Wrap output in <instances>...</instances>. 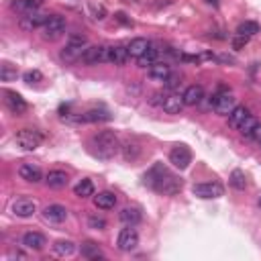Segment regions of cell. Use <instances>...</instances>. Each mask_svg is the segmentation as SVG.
Wrapping results in <instances>:
<instances>
[{
  "instance_id": "1",
  "label": "cell",
  "mask_w": 261,
  "mask_h": 261,
  "mask_svg": "<svg viewBox=\"0 0 261 261\" xmlns=\"http://www.w3.org/2000/svg\"><path fill=\"white\" fill-rule=\"evenodd\" d=\"M145 184H149L153 190H157L159 194H166V196H174L182 190V180L168 174V170L159 166V163L145 174Z\"/></svg>"
},
{
  "instance_id": "2",
  "label": "cell",
  "mask_w": 261,
  "mask_h": 261,
  "mask_svg": "<svg viewBox=\"0 0 261 261\" xmlns=\"http://www.w3.org/2000/svg\"><path fill=\"white\" fill-rule=\"evenodd\" d=\"M92 145V151L96 157H100V159H110L118 153L120 149V143H118V137L112 133V130H102V133H98L92 137L90 141Z\"/></svg>"
},
{
  "instance_id": "3",
  "label": "cell",
  "mask_w": 261,
  "mask_h": 261,
  "mask_svg": "<svg viewBox=\"0 0 261 261\" xmlns=\"http://www.w3.org/2000/svg\"><path fill=\"white\" fill-rule=\"evenodd\" d=\"M88 47H90V45H88V39H86L84 35H72V37L68 39V43H65L63 51H61V59L68 61V63L78 61V59L84 57V53H86Z\"/></svg>"
},
{
  "instance_id": "4",
  "label": "cell",
  "mask_w": 261,
  "mask_h": 261,
  "mask_svg": "<svg viewBox=\"0 0 261 261\" xmlns=\"http://www.w3.org/2000/svg\"><path fill=\"white\" fill-rule=\"evenodd\" d=\"M15 141L23 151H35L43 143V135L35 128H21L15 137Z\"/></svg>"
},
{
  "instance_id": "5",
  "label": "cell",
  "mask_w": 261,
  "mask_h": 261,
  "mask_svg": "<svg viewBox=\"0 0 261 261\" xmlns=\"http://www.w3.org/2000/svg\"><path fill=\"white\" fill-rule=\"evenodd\" d=\"M192 194L202 200H212V198H220L224 194V188L218 182H204V184H194Z\"/></svg>"
},
{
  "instance_id": "6",
  "label": "cell",
  "mask_w": 261,
  "mask_h": 261,
  "mask_svg": "<svg viewBox=\"0 0 261 261\" xmlns=\"http://www.w3.org/2000/svg\"><path fill=\"white\" fill-rule=\"evenodd\" d=\"M237 106V98L231 94V92H220V94H216L214 96V100H212V108H214V112L216 114H231L233 112V108Z\"/></svg>"
},
{
  "instance_id": "7",
  "label": "cell",
  "mask_w": 261,
  "mask_h": 261,
  "mask_svg": "<svg viewBox=\"0 0 261 261\" xmlns=\"http://www.w3.org/2000/svg\"><path fill=\"white\" fill-rule=\"evenodd\" d=\"M41 29H43V37L45 39H57V37L63 35V31H65V19L59 17V15H49V19L45 21V25Z\"/></svg>"
},
{
  "instance_id": "8",
  "label": "cell",
  "mask_w": 261,
  "mask_h": 261,
  "mask_svg": "<svg viewBox=\"0 0 261 261\" xmlns=\"http://www.w3.org/2000/svg\"><path fill=\"white\" fill-rule=\"evenodd\" d=\"M137 245H139V233L130 224H126V228H122V231L118 233L116 247L120 251H133Z\"/></svg>"
},
{
  "instance_id": "9",
  "label": "cell",
  "mask_w": 261,
  "mask_h": 261,
  "mask_svg": "<svg viewBox=\"0 0 261 261\" xmlns=\"http://www.w3.org/2000/svg\"><path fill=\"white\" fill-rule=\"evenodd\" d=\"M170 163H172L176 170H186L190 163H192V153H190V149H188L186 145L174 147L172 153H170Z\"/></svg>"
},
{
  "instance_id": "10",
  "label": "cell",
  "mask_w": 261,
  "mask_h": 261,
  "mask_svg": "<svg viewBox=\"0 0 261 261\" xmlns=\"http://www.w3.org/2000/svg\"><path fill=\"white\" fill-rule=\"evenodd\" d=\"M84 63L88 65H98L102 61H108V47L106 45H90L82 57Z\"/></svg>"
},
{
  "instance_id": "11",
  "label": "cell",
  "mask_w": 261,
  "mask_h": 261,
  "mask_svg": "<svg viewBox=\"0 0 261 261\" xmlns=\"http://www.w3.org/2000/svg\"><path fill=\"white\" fill-rule=\"evenodd\" d=\"M47 19H49V15H43V13L35 11V13L23 15V17H21V21H19V27H21L23 31H35V29L43 27Z\"/></svg>"
},
{
  "instance_id": "12",
  "label": "cell",
  "mask_w": 261,
  "mask_h": 261,
  "mask_svg": "<svg viewBox=\"0 0 261 261\" xmlns=\"http://www.w3.org/2000/svg\"><path fill=\"white\" fill-rule=\"evenodd\" d=\"M5 102L9 106V110L13 114H23L27 110V102H25V98L13 90H5Z\"/></svg>"
},
{
  "instance_id": "13",
  "label": "cell",
  "mask_w": 261,
  "mask_h": 261,
  "mask_svg": "<svg viewBox=\"0 0 261 261\" xmlns=\"http://www.w3.org/2000/svg\"><path fill=\"white\" fill-rule=\"evenodd\" d=\"M23 245H25L27 249H33V251H41V249L47 245V239H45V235H41V233L29 231V233L23 235Z\"/></svg>"
},
{
  "instance_id": "14",
  "label": "cell",
  "mask_w": 261,
  "mask_h": 261,
  "mask_svg": "<svg viewBox=\"0 0 261 261\" xmlns=\"http://www.w3.org/2000/svg\"><path fill=\"white\" fill-rule=\"evenodd\" d=\"M182 96H184L186 106H196V104H200V102H202V98H204V88L198 86V84L188 86L186 92H184Z\"/></svg>"
},
{
  "instance_id": "15",
  "label": "cell",
  "mask_w": 261,
  "mask_h": 261,
  "mask_svg": "<svg viewBox=\"0 0 261 261\" xmlns=\"http://www.w3.org/2000/svg\"><path fill=\"white\" fill-rule=\"evenodd\" d=\"M19 176H21L25 182H29V184H37V182H41V178H43L41 170H39L37 166H33V163H23V166L19 168Z\"/></svg>"
},
{
  "instance_id": "16",
  "label": "cell",
  "mask_w": 261,
  "mask_h": 261,
  "mask_svg": "<svg viewBox=\"0 0 261 261\" xmlns=\"http://www.w3.org/2000/svg\"><path fill=\"white\" fill-rule=\"evenodd\" d=\"M35 210H37L35 202H33V200H27V198H21V200H17V202L13 204V212H15L17 216H21V218L33 216V214H35Z\"/></svg>"
},
{
  "instance_id": "17",
  "label": "cell",
  "mask_w": 261,
  "mask_h": 261,
  "mask_svg": "<svg viewBox=\"0 0 261 261\" xmlns=\"http://www.w3.org/2000/svg\"><path fill=\"white\" fill-rule=\"evenodd\" d=\"M39 7H41V0H13L11 3V9L21 15L35 13V11H39Z\"/></svg>"
},
{
  "instance_id": "18",
  "label": "cell",
  "mask_w": 261,
  "mask_h": 261,
  "mask_svg": "<svg viewBox=\"0 0 261 261\" xmlns=\"http://www.w3.org/2000/svg\"><path fill=\"white\" fill-rule=\"evenodd\" d=\"M43 216L49 222H63L65 218H68V210H65V206H61V204H49L43 210Z\"/></svg>"
},
{
  "instance_id": "19",
  "label": "cell",
  "mask_w": 261,
  "mask_h": 261,
  "mask_svg": "<svg viewBox=\"0 0 261 261\" xmlns=\"http://www.w3.org/2000/svg\"><path fill=\"white\" fill-rule=\"evenodd\" d=\"M184 106H186L184 96H180V94H170L166 98V102H163V110H166L168 114H180Z\"/></svg>"
},
{
  "instance_id": "20",
  "label": "cell",
  "mask_w": 261,
  "mask_h": 261,
  "mask_svg": "<svg viewBox=\"0 0 261 261\" xmlns=\"http://www.w3.org/2000/svg\"><path fill=\"white\" fill-rule=\"evenodd\" d=\"M170 76H172V68L168 63H157L155 61L149 68V78L155 80V82H166Z\"/></svg>"
},
{
  "instance_id": "21",
  "label": "cell",
  "mask_w": 261,
  "mask_h": 261,
  "mask_svg": "<svg viewBox=\"0 0 261 261\" xmlns=\"http://www.w3.org/2000/svg\"><path fill=\"white\" fill-rule=\"evenodd\" d=\"M45 182H47L49 188H53V190H61V188L68 186V174L61 172V170H53V172L47 174Z\"/></svg>"
},
{
  "instance_id": "22",
  "label": "cell",
  "mask_w": 261,
  "mask_h": 261,
  "mask_svg": "<svg viewBox=\"0 0 261 261\" xmlns=\"http://www.w3.org/2000/svg\"><path fill=\"white\" fill-rule=\"evenodd\" d=\"M94 204L100 210H110L116 204V196L112 192H98V196H94Z\"/></svg>"
},
{
  "instance_id": "23",
  "label": "cell",
  "mask_w": 261,
  "mask_h": 261,
  "mask_svg": "<svg viewBox=\"0 0 261 261\" xmlns=\"http://www.w3.org/2000/svg\"><path fill=\"white\" fill-rule=\"evenodd\" d=\"M149 45H151V43H149L145 37H135L133 41L126 45V49H128V55H130V57H137V59H139V57L149 49Z\"/></svg>"
},
{
  "instance_id": "24",
  "label": "cell",
  "mask_w": 261,
  "mask_h": 261,
  "mask_svg": "<svg viewBox=\"0 0 261 261\" xmlns=\"http://www.w3.org/2000/svg\"><path fill=\"white\" fill-rule=\"evenodd\" d=\"M128 49L122 47V45H116V47H108V63H114V65H122L126 59H128Z\"/></svg>"
},
{
  "instance_id": "25",
  "label": "cell",
  "mask_w": 261,
  "mask_h": 261,
  "mask_svg": "<svg viewBox=\"0 0 261 261\" xmlns=\"http://www.w3.org/2000/svg\"><path fill=\"white\" fill-rule=\"evenodd\" d=\"M80 120L82 122H100V120H110V114L104 108H92V110L84 112L80 116Z\"/></svg>"
},
{
  "instance_id": "26",
  "label": "cell",
  "mask_w": 261,
  "mask_h": 261,
  "mask_svg": "<svg viewBox=\"0 0 261 261\" xmlns=\"http://www.w3.org/2000/svg\"><path fill=\"white\" fill-rule=\"evenodd\" d=\"M118 218H120L124 224L135 226L137 222H141V212H139V208H130V206H126V208H122V210L118 212Z\"/></svg>"
},
{
  "instance_id": "27",
  "label": "cell",
  "mask_w": 261,
  "mask_h": 261,
  "mask_svg": "<svg viewBox=\"0 0 261 261\" xmlns=\"http://www.w3.org/2000/svg\"><path fill=\"white\" fill-rule=\"evenodd\" d=\"M247 116H249V110H247L245 106H235V108H233V112L228 114V124H231L233 128H239V126H241V122H243Z\"/></svg>"
},
{
  "instance_id": "28",
  "label": "cell",
  "mask_w": 261,
  "mask_h": 261,
  "mask_svg": "<svg viewBox=\"0 0 261 261\" xmlns=\"http://www.w3.org/2000/svg\"><path fill=\"white\" fill-rule=\"evenodd\" d=\"M157 55H159V49L155 47V45H149V49L137 59V63H139V68H147V65H149V68H151V65L157 61Z\"/></svg>"
},
{
  "instance_id": "29",
  "label": "cell",
  "mask_w": 261,
  "mask_h": 261,
  "mask_svg": "<svg viewBox=\"0 0 261 261\" xmlns=\"http://www.w3.org/2000/svg\"><path fill=\"white\" fill-rule=\"evenodd\" d=\"M82 257H86V259H104L100 247H98L96 243H92V241H86L82 245Z\"/></svg>"
},
{
  "instance_id": "30",
  "label": "cell",
  "mask_w": 261,
  "mask_h": 261,
  "mask_svg": "<svg viewBox=\"0 0 261 261\" xmlns=\"http://www.w3.org/2000/svg\"><path fill=\"white\" fill-rule=\"evenodd\" d=\"M76 251V245L72 241H55L53 243V253L59 257H70Z\"/></svg>"
},
{
  "instance_id": "31",
  "label": "cell",
  "mask_w": 261,
  "mask_h": 261,
  "mask_svg": "<svg viewBox=\"0 0 261 261\" xmlns=\"http://www.w3.org/2000/svg\"><path fill=\"white\" fill-rule=\"evenodd\" d=\"M74 194L78 196V198H88V196L94 194V184L90 180H82L74 186Z\"/></svg>"
},
{
  "instance_id": "32",
  "label": "cell",
  "mask_w": 261,
  "mask_h": 261,
  "mask_svg": "<svg viewBox=\"0 0 261 261\" xmlns=\"http://www.w3.org/2000/svg\"><path fill=\"white\" fill-rule=\"evenodd\" d=\"M259 33V25L255 21H245L237 27V35H243V37H253Z\"/></svg>"
},
{
  "instance_id": "33",
  "label": "cell",
  "mask_w": 261,
  "mask_h": 261,
  "mask_svg": "<svg viewBox=\"0 0 261 261\" xmlns=\"http://www.w3.org/2000/svg\"><path fill=\"white\" fill-rule=\"evenodd\" d=\"M259 122H257V118L255 116H247L243 122H241V126L237 128V130H241V135H245V137H251L253 135V130H255V126H257Z\"/></svg>"
},
{
  "instance_id": "34",
  "label": "cell",
  "mask_w": 261,
  "mask_h": 261,
  "mask_svg": "<svg viewBox=\"0 0 261 261\" xmlns=\"http://www.w3.org/2000/svg\"><path fill=\"white\" fill-rule=\"evenodd\" d=\"M231 186H233L235 190H245V188H247V178H245V174H243L241 170H235V172L231 174Z\"/></svg>"
},
{
  "instance_id": "35",
  "label": "cell",
  "mask_w": 261,
  "mask_h": 261,
  "mask_svg": "<svg viewBox=\"0 0 261 261\" xmlns=\"http://www.w3.org/2000/svg\"><path fill=\"white\" fill-rule=\"evenodd\" d=\"M17 78V70L11 68V63H3V68H0V80L3 82H11Z\"/></svg>"
},
{
  "instance_id": "36",
  "label": "cell",
  "mask_w": 261,
  "mask_h": 261,
  "mask_svg": "<svg viewBox=\"0 0 261 261\" xmlns=\"http://www.w3.org/2000/svg\"><path fill=\"white\" fill-rule=\"evenodd\" d=\"M23 80H25L27 84H37V82L43 80V74H41L39 70H29V72H25Z\"/></svg>"
},
{
  "instance_id": "37",
  "label": "cell",
  "mask_w": 261,
  "mask_h": 261,
  "mask_svg": "<svg viewBox=\"0 0 261 261\" xmlns=\"http://www.w3.org/2000/svg\"><path fill=\"white\" fill-rule=\"evenodd\" d=\"M88 224H90L92 228H98V231H102V228L106 226V220H104V218H98V216H90V218H88Z\"/></svg>"
},
{
  "instance_id": "38",
  "label": "cell",
  "mask_w": 261,
  "mask_h": 261,
  "mask_svg": "<svg viewBox=\"0 0 261 261\" xmlns=\"http://www.w3.org/2000/svg\"><path fill=\"white\" fill-rule=\"evenodd\" d=\"M247 41H249V37H243V35H237V33H235L233 47H235V49H241V47H245V45H247Z\"/></svg>"
},
{
  "instance_id": "39",
  "label": "cell",
  "mask_w": 261,
  "mask_h": 261,
  "mask_svg": "<svg viewBox=\"0 0 261 261\" xmlns=\"http://www.w3.org/2000/svg\"><path fill=\"white\" fill-rule=\"evenodd\" d=\"M180 86V76H176V74H172L168 80H166V88H170V90H174V88H178Z\"/></svg>"
},
{
  "instance_id": "40",
  "label": "cell",
  "mask_w": 261,
  "mask_h": 261,
  "mask_svg": "<svg viewBox=\"0 0 261 261\" xmlns=\"http://www.w3.org/2000/svg\"><path fill=\"white\" fill-rule=\"evenodd\" d=\"M251 139H255V141H259V143H261V124H257V126H255V130H253Z\"/></svg>"
},
{
  "instance_id": "41",
  "label": "cell",
  "mask_w": 261,
  "mask_h": 261,
  "mask_svg": "<svg viewBox=\"0 0 261 261\" xmlns=\"http://www.w3.org/2000/svg\"><path fill=\"white\" fill-rule=\"evenodd\" d=\"M206 3L212 5V7H218V5H220V0H206Z\"/></svg>"
},
{
  "instance_id": "42",
  "label": "cell",
  "mask_w": 261,
  "mask_h": 261,
  "mask_svg": "<svg viewBox=\"0 0 261 261\" xmlns=\"http://www.w3.org/2000/svg\"><path fill=\"white\" fill-rule=\"evenodd\" d=\"M257 204H259V208H261V198H259V202H257Z\"/></svg>"
}]
</instances>
